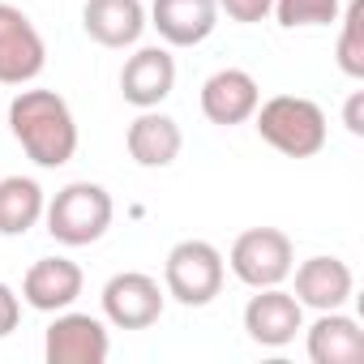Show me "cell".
Listing matches in <instances>:
<instances>
[{
  "mask_svg": "<svg viewBox=\"0 0 364 364\" xmlns=\"http://www.w3.org/2000/svg\"><path fill=\"white\" fill-rule=\"evenodd\" d=\"M9 129L39 167H65L77 150V120L56 90H22L9 103Z\"/></svg>",
  "mask_w": 364,
  "mask_h": 364,
  "instance_id": "cell-1",
  "label": "cell"
},
{
  "mask_svg": "<svg viewBox=\"0 0 364 364\" xmlns=\"http://www.w3.org/2000/svg\"><path fill=\"white\" fill-rule=\"evenodd\" d=\"M257 133L287 159H309L326 146V112L304 95H274L253 112Z\"/></svg>",
  "mask_w": 364,
  "mask_h": 364,
  "instance_id": "cell-2",
  "label": "cell"
},
{
  "mask_svg": "<svg viewBox=\"0 0 364 364\" xmlns=\"http://www.w3.org/2000/svg\"><path fill=\"white\" fill-rule=\"evenodd\" d=\"M48 215V232L52 240L69 245V249H82V245H95L107 228H112V193L103 185H90V180H73V185H65L52 206H43Z\"/></svg>",
  "mask_w": 364,
  "mask_h": 364,
  "instance_id": "cell-3",
  "label": "cell"
},
{
  "mask_svg": "<svg viewBox=\"0 0 364 364\" xmlns=\"http://www.w3.org/2000/svg\"><path fill=\"white\" fill-rule=\"evenodd\" d=\"M163 291L185 309H202L223 291V253L210 240H180L163 262Z\"/></svg>",
  "mask_w": 364,
  "mask_h": 364,
  "instance_id": "cell-4",
  "label": "cell"
},
{
  "mask_svg": "<svg viewBox=\"0 0 364 364\" xmlns=\"http://www.w3.org/2000/svg\"><path fill=\"white\" fill-rule=\"evenodd\" d=\"M228 266L253 291L257 287H279L291 274V266H296L291 236L279 232V228H249V232L236 236V245L228 253Z\"/></svg>",
  "mask_w": 364,
  "mask_h": 364,
  "instance_id": "cell-5",
  "label": "cell"
},
{
  "mask_svg": "<svg viewBox=\"0 0 364 364\" xmlns=\"http://www.w3.org/2000/svg\"><path fill=\"white\" fill-rule=\"evenodd\" d=\"M48 48L18 5H0V86H26L43 73Z\"/></svg>",
  "mask_w": 364,
  "mask_h": 364,
  "instance_id": "cell-6",
  "label": "cell"
},
{
  "mask_svg": "<svg viewBox=\"0 0 364 364\" xmlns=\"http://www.w3.org/2000/svg\"><path fill=\"white\" fill-rule=\"evenodd\" d=\"M163 300L167 291L159 287V279L141 270H124V274H112L103 287V317L116 330H146L163 317Z\"/></svg>",
  "mask_w": 364,
  "mask_h": 364,
  "instance_id": "cell-7",
  "label": "cell"
},
{
  "mask_svg": "<svg viewBox=\"0 0 364 364\" xmlns=\"http://www.w3.org/2000/svg\"><path fill=\"white\" fill-rule=\"evenodd\" d=\"M112 351L107 326L90 313H56V321L48 326L43 338V355L48 364H103Z\"/></svg>",
  "mask_w": 364,
  "mask_h": 364,
  "instance_id": "cell-8",
  "label": "cell"
},
{
  "mask_svg": "<svg viewBox=\"0 0 364 364\" xmlns=\"http://www.w3.org/2000/svg\"><path fill=\"white\" fill-rule=\"evenodd\" d=\"M245 330L262 347H287L304 330V304L283 287H257V296L245 304Z\"/></svg>",
  "mask_w": 364,
  "mask_h": 364,
  "instance_id": "cell-9",
  "label": "cell"
},
{
  "mask_svg": "<svg viewBox=\"0 0 364 364\" xmlns=\"http://www.w3.org/2000/svg\"><path fill=\"white\" fill-rule=\"evenodd\" d=\"M257 103H262V90H257L253 73H245V69H219L202 82V112L210 124H223V129L245 124V120H253Z\"/></svg>",
  "mask_w": 364,
  "mask_h": 364,
  "instance_id": "cell-10",
  "label": "cell"
},
{
  "mask_svg": "<svg viewBox=\"0 0 364 364\" xmlns=\"http://www.w3.org/2000/svg\"><path fill=\"white\" fill-rule=\"evenodd\" d=\"M171 48H198L219 26V0H154L150 22Z\"/></svg>",
  "mask_w": 364,
  "mask_h": 364,
  "instance_id": "cell-11",
  "label": "cell"
},
{
  "mask_svg": "<svg viewBox=\"0 0 364 364\" xmlns=\"http://www.w3.org/2000/svg\"><path fill=\"white\" fill-rule=\"evenodd\" d=\"M176 86V60L167 48H137L120 69V95L133 107H159Z\"/></svg>",
  "mask_w": 364,
  "mask_h": 364,
  "instance_id": "cell-12",
  "label": "cell"
},
{
  "mask_svg": "<svg viewBox=\"0 0 364 364\" xmlns=\"http://www.w3.org/2000/svg\"><path fill=\"white\" fill-rule=\"evenodd\" d=\"M82 266L69 257H39L22 279V300L39 313H60L82 296Z\"/></svg>",
  "mask_w": 364,
  "mask_h": 364,
  "instance_id": "cell-13",
  "label": "cell"
},
{
  "mask_svg": "<svg viewBox=\"0 0 364 364\" xmlns=\"http://www.w3.org/2000/svg\"><path fill=\"white\" fill-rule=\"evenodd\" d=\"M296 270V266H291ZM351 266L338 262V257H309L300 262L296 270V300L304 309H317V313H330V309H343L351 300Z\"/></svg>",
  "mask_w": 364,
  "mask_h": 364,
  "instance_id": "cell-14",
  "label": "cell"
},
{
  "mask_svg": "<svg viewBox=\"0 0 364 364\" xmlns=\"http://www.w3.org/2000/svg\"><path fill=\"white\" fill-rule=\"evenodd\" d=\"M82 26L99 48H133L146 31L141 0H86Z\"/></svg>",
  "mask_w": 364,
  "mask_h": 364,
  "instance_id": "cell-15",
  "label": "cell"
},
{
  "mask_svg": "<svg viewBox=\"0 0 364 364\" xmlns=\"http://www.w3.org/2000/svg\"><path fill=\"white\" fill-rule=\"evenodd\" d=\"M309 360L313 364H360L364 360V330L355 317L330 309L309 326Z\"/></svg>",
  "mask_w": 364,
  "mask_h": 364,
  "instance_id": "cell-16",
  "label": "cell"
},
{
  "mask_svg": "<svg viewBox=\"0 0 364 364\" xmlns=\"http://www.w3.org/2000/svg\"><path fill=\"white\" fill-rule=\"evenodd\" d=\"M124 146H129V154H133L137 167H167V163H176L185 137H180V124H176L171 116L146 107V112L129 124Z\"/></svg>",
  "mask_w": 364,
  "mask_h": 364,
  "instance_id": "cell-17",
  "label": "cell"
},
{
  "mask_svg": "<svg viewBox=\"0 0 364 364\" xmlns=\"http://www.w3.org/2000/svg\"><path fill=\"white\" fill-rule=\"evenodd\" d=\"M43 189L31 176H5L0 180V236H26L43 219Z\"/></svg>",
  "mask_w": 364,
  "mask_h": 364,
  "instance_id": "cell-18",
  "label": "cell"
},
{
  "mask_svg": "<svg viewBox=\"0 0 364 364\" xmlns=\"http://www.w3.org/2000/svg\"><path fill=\"white\" fill-rule=\"evenodd\" d=\"M338 69L347 77H364V0H351L343 14V35H338Z\"/></svg>",
  "mask_w": 364,
  "mask_h": 364,
  "instance_id": "cell-19",
  "label": "cell"
},
{
  "mask_svg": "<svg viewBox=\"0 0 364 364\" xmlns=\"http://www.w3.org/2000/svg\"><path fill=\"white\" fill-rule=\"evenodd\" d=\"M274 18L279 26H330L338 18V0H274Z\"/></svg>",
  "mask_w": 364,
  "mask_h": 364,
  "instance_id": "cell-20",
  "label": "cell"
},
{
  "mask_svg": "<svg viewBox=\"0 0 364 364\" xmlns=\"http://www.w3.org/2000/svg\"><path fill=\"white\" fill-rule=\"evenodd\" d=\"M219 9L240 26H253L266 22V14H274V0H219Z\"/></svg>",
  "mask_w": 364,
  "mask_h": 364,
  "instance_id": "cell-21",
  "label": "cell"
},
{
  "mask_svg": "<svg viewBox=\"0 0 364 364\" xmlns=\"http://www.w3.org/2000/svg\"><path fill=\"white\" fill-rule=\"evenodd\" d=\"M18 321H22V300H18V291L9 283H0V338L14 334Z\"/></svg>",
  "mask_w": 364,
  "mask_h": 364,
  "instance_id": "cell-22",
  "label": "cell"
},
{
  "mask_svg": "<svg viewBox=\"0 0 364 364\" xmlns=\"http://www.w3.org/2000/svg\"><path fill=\"white\" fill-rule=\"evenodd\" d=\"M343 124H347L351 137H364V90H355V95L347 99V107H343Z\"/></svg>",
  "mask_w": 364,
  "mask_h": 364,
  "instance_id": "cell-23",
  "label": "cell"
}]
</instances>
